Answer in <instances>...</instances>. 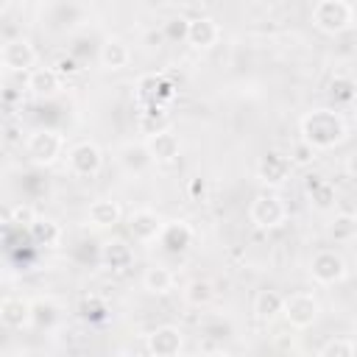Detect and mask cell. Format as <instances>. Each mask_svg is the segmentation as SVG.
<instances>
[{
	"mask_svg": "<svg viewBox=\"0 0 357 357\" xmlns=\"http://www.w3.org/2000/svg\"><path fill=\"white\" fill-rule=\"evenodd\" d=\"M25 86L36 95V98H50L61 89V75L56 73V67H36L28 73Z\"/></svg>",
	"mask_w": 357,
	"mask_h": 357,
	"instance_id": "9a60e30c",
	"label": "cell"
},
{
	"mask_svg": "<svg viewBox=\"0 0 357 357\" xmlns=\"http://www.w3.org/2000/svg\"><path fill=\"white\" fill-rule=\"evenodd\" d=\"M162 229H165V223H162V218L153 209H137V212L128 215V231L139 243L159 240L162 237Z\"/></svg>",
	"mask_w": 357,
	"mask_h": 357,
	"instance_id": "30bf717a",
	"label": "cell"
},
{
	"mask_svg": "<svg viewBox=\"0 0 357 357\" xmlns=\"http://www.w3.org/2000/svg\"><path fill=\"white\" fill-rule=\"evenodd\" d=\"M346 173H349L351 178H357V151H354V153L346 159Z\"/></svg>",
	"mask_w": 357,
	"mask_h": 357,
	"instance_id": "d590c367",
	"label": "cell"
},
{
	"mask_svg": "<svg viewBox=\"0 0 357 357\" xmlns=\"http://www.w3.org/2000/svg\"><path fill=\"white\" fill-rule=\"evenodd\" d=\"M59 318V307L53 301H36L33 304V324L39 326H50Z\"/></svg>",
	"mask_w": 357,
	"mask_h": 357,
	"instance_id": "83f0119b",
	"label": "cell"
},
{
	"mask_svg": "<svg viewBox=\"0 0 357 357\" xmlns=\"http://www.w3.org/2000/svg\"><path fill=\"white\" fill-rule=\"evenodd\" d=\"M28 231H31V240H33L36 245H56V243H59V237H61L59 223H56V220H50V218H36V220H33V226H31Z\"/></svg>",
	"mask_w": 357,
	"mask_h": 357,
	"instance_id": "7402d4cb",
	"label": "cell"
},
{
	"mask_svg": "<svg viewBox=\"0 0 357 357\" xmlns=\"http://www.w3.org/2000/svg\"><path fill=\"white\" fill-rule=\"evenodd\" d=\"M318 312H321V307H318V298H315L312 293L298 290V293L284 296L282 315H284V321H287L290 326H296V329H307V326L315 324Z\"/></svg>",
	"mask_w": 357,
	"mask_h": 357,
	"instance_id": "277c9868",
	"label": "cell"
},
{
	"mask_svg": "<svg viewBox=\"0 0 357 357\" xmlns=\"http://www.w3.org/2000/svg\"><path fill=\"white\" fill-rule=\"evenodd\" d=\"M117 159H120V165H123L128 173H142V170L153 162L151 153H148V148H145V145H134V142L123 145V148L117 151Z\"/></svg>",
	"mask_w": 357,
	"mask_h": 357,
	"instance_id": "d6986e66",
	"label": "cell"
},
{
	"mask_svg": "<svg viewBox=\"0 0 357 357\" xmlns=\"http://www.w3.org/2000/svg\"><path fill=\"white\" fill-rule=\"evenodd\" d=\"M145 148H148V153H151L153 162H173L181 153V142H178V137L170 128H162V131L151 134L148 142H145Z\"/></svg>",
	"mask_w": 357,
	"mask_h": 357,
	"instance_id": "4fadbf2b",
	"label": "cell"
},
{
	"mask_svg": "<svg viewBox=\"0 0 357 357\" xmlns=\"http://www.w3.org/2000/svg\"><path fill=\"white\" fill-rule=\"evenodd\" d=\"M148 349L153 357H178L181 351V332L176 326H156L148 335Z\"/></svg>",
	"mask_w": 357,
	"mask_h": 357,
	"instance_id": "7c38bea8",
	"label": "cell"
},
{
	"mask_svg": "<svg viewBox=\"0 0 357 357\" xmlns=\"http://www.w3.org/2000/svg\"><path fill=\"white\" fill-rule=\"evenodd\" d=\"M159 243H162L167 251H173V254L190 248V243H192V229H190V223H184V220H170V223H165Z\"/></svg>",
	"mask_w": 357,
	"mask_h": 357,
	"instance_id": "e0dca14e",
	"label": "cell"
},
{
	"mask_svg": "<svg viewBox=\"0 0 357 357\" xmlns=\"http://www.w3.org/2000/svg\"><path fill=\"white\" fill-rule=\"evenodd\" d=\"M312 159H315V148L310 142H304V139L293 142V148H290V162L293 165H310Z\"/></svg>",
	"mask_w": 357,
	"mask_h": 357,
	"instance_id": "4dcf8cb0",
	"label": "cell"
},
{
	"mask_svg": "<svg viewBox=\"0 0 357 357\" xmlns=\"http://www.w3.org/2000/svg\"><path fill=\"white\" fill-rule=\"evenodd\" d=\"M310 273H312V279L321 282V284H335V282H340V279L346 276V262H343V257H340L337 251L324 248V251H318V254L312 257Z\"/></svg>",
	"mask_w": 357,
	"mask_h": 357,
	"instance_id": "52a82bcc",
	"label": "cell"
},
{
	"mask_svg": "<svg viewBox=\"0 0 357 357\" xmlns=\"http://www.w3.org/2000/svg\"><path fill=\"white\" fill-rule=\"evenodd\" d=\"M318 357H357V351H354V343H351V340H346V337H332V340L324 343V349H321Z\"/></svg>",
	"mask_w": 357,
	"mask_h": 357,
	"instance_id": "484cf974",
	"label": "cell"
},
{
	"mask_svg": "<svg viewBox=\"0 0 357 357\" xmlns=\"http://www.w3.org/2000/svg\"><path fill=\"white\" fill-rule=\"evenodd\" d=\"M36 218H39V215H36L33 206H28V204H20V206L11 209V223H14V226H25V229H31Z\"/></svg>",
	"mask_w": 357,
	"mask_h": 357,
	"instance_id": "1f68e13d",
	"label": "cell"
},
{
	"mask_svg": "<svg viewBox=\"0 0 357 357\" xmlns=\"http://www.w3.org/2000/svg\"><path fill=\"white\" fill-rule=\"evenodd\" d=\"M81 318H86V321H103L106 318V304L98 296L84 298L81 301Z\"/></svg>",
	"mask_w": 357,
	"mask_h": 357,
	"instance_id": "f1b7e54d",
	"label": "cell"
},
{
	"mask_svg": "<svg viewBox=\"0 0 357 357\" xmlns=\"http://www.w3.org/2000/svg\"><path fill=\"white\" fill-rule=\"evenodd\" d=\"M282 307H284V296L276 290H259L254 298V312L262 321H273L276 315H282Z\"/></svg>",
	"mask_w": 357,
	"mask_h": 357,
	"instance_id": "44dd1931",
	"label": "cell"
},
{
	"mask_svg": "<svg viewBox=\"0 0 357 357\" xmlns=\"http://www.w3.org/2000/svg\"><path fill=\"white\" fill-rule=\"evenodd\" d=\"M100 259H103L106 268H112V271H123V268H128V265L134 262V251H131L123 240H112V243L103 245Z\"/></svg>",
	"mask_w": 357,
	"mask_h": 357,
	"instance_id": "ffe728a7",
	"label": "cell"
},
{
	"mask_svg": "<svg viewBox=\"0 0 357 357\" xmlns=\"http://www.w3.org/2000/svg\"><path fill=\"white\" fill-rule=\"evenodd\" d=\"M67 162H70V170L75 176H95L103 165V153L95 142H78V145L70 148Z\"/></svg>",
	"mask_w": 357,
	"mask_h": 357,
	"instance_id": "ba28073f",
	"label": "cell"
},
{
	"mask_svg": "<svg viewBox=\"0 0 357 357\" xmlns=\"http://www.w3.org/2000/svg\"><path fill=\"white\" fill-rule=\"evenodd\" d=\"M0 61H3L6 70H14V73H25L28 70L31 73V70H36L33 67L36 64V50H33V45L25 36H17V39H8L3 45Z\"/></svg>",
	"mask_w": 357,
	"mask_h": 357,
	"instance_id": "8992f818",
	"label": "cell"
},
{
	"mask_svg": "<svg viewBox=\"0 0 357 357\" xmlns=\"http://www.w3.org/2000/svg\"><path fill=\"white\" fill-rule=\"evenodd\" d=\"M307 190H310V198L315 201V206H321V209L329 206V201H332V187H329L326 181H321L318 176H310Z\"/></svg>",
	"mask_w": 357,
	"mask_h": 357,
	"instance_id": "4316f807",
	"label": "cell"
},
{
	"mask_svg": "<svg viewBox=\"0 0 357 357\" xmlns=\"http://www.w3.org/2000/svg\"><path fill=\"white\" fill-rule=\"evenodd\" d=\"M56 73H59L61 78H64V75H75V73H78V61L70 59V56H64V59L56 61Z\"/></svg>",
	"mask_w": 357,
	"mask_h": 357,
	"instance_id": "836d02e7",
	"label": "cell"
},
{
	"mask_svg": "<svg viewBox=\"0 0 357 357\" xmlns=\"http://www.w3.org/2000/svg\"><path fill=\"white\" fill-rule=\"evenodd\" d=\"M0 321L8 329H22L33 321V304L22 296H6L0 301Z\"/></svg>",
	"mask_w": 357,
	"mask_h": 357,
	"instance_id": "8fae6325",
	"label": "cell"
},
{
	"mask_svg": "<svg viewBox=\"0 0 357 357\" xmlns=\"http://www.w3.org/2000/svg\"><path fill=\"white\" fill-rule=\"evenodd\" d=\"M86 218H89V223H92V226L106 229V226L120 223L123 209H120V204H117V201H112V198H98V201H92V204H89Z\"/></svg>",
	"mask_w": 357,
	"mask_h": 357,
	"instance_id": "2e32d148",
	"label": "cell"
},
{
	"mask_svg": "<svg viewBox=\"0 0 357 357\" xmlns=\"http://www.w3.org/2000/svg\"><path fill=\"white\" fill-rule=\"evenodd\" d=\"M248 215H251V223L254 226H259V229H276V226L284 223L287 206H284V201L276 192H262V195L254 198Z\"/></svg>",
	"mask_w": 357,
	"mask_h": 357,
	"instance_id": "5b68a950",
	"label": "cell"
},
{
	"mask_svg": "<svg viewBox=\"0 0 357 357\" xmlns=\"http://www.w3.org/2000/svg\"><path fill=\"white\" fill-rule=\"evenodd\" d=\"M332 95H335L337 100H354V98H357V84H354L351 78H346V75H337V78L332 81Z\"/></svg>",
	"mask_w": 357,
	"mask_h": 357,
	"instance_id": "f546056e",
	"label": "cell"
},
{
	"mask_svg": "<svg viewBox=\"0 0 357 357\" xmlns=\"http://www.w3.org/2000/svg\"><path fill=\"white\" fill-rule=\"evenodd\" d=\"M184 298L192 304V307H204L215 298V284L209 279H192L187 287H184Z\"/></svg>",
	"mask_w": 357,
	"mask_h": 357,
	"instance_id": "cb8c5ba5",
	"label": "cell"
},
{
	"mask_svg": "<svg viewBox=\"0 0 357 357\" xmlns=\"http://www.w3.org/2000/svg\"><path fill=\"white\" fill-rule=\"evenodd\" d=\"M301 139L310 142L315 151L335 148L346 139V123L332 109H312L301 117Z\"/></svg>",
	"mask_w": 357,
	"mask_h": 357,
	"instance_id": "6da1fadb",
	"label": "cell"
},
{
	"mask_svg": "<svg viewBox=\"0 0 357 357\" xmlns=\"http://www.w3.org/2000/svg\"><path fill=\"white\" fill-rule=\"evenodd\" d=\"M215 357H218V354H215Z\"/></svg>",
	"mask_w": 357,
	"mask_h": 357,
	"instance_id": "8d00e7d4",
	"label": "cell"
},
{
	"mask_svg": "<svg viewBox=\"0 0 357 357\" xmlns=\"http://www.w3.org/2000/svg\"><path fill=\"white\" fill-rule=\"evenodd\" d=\"M354 8L346 0H321L312 8V25L324 33H340L351 25Z\"/></svg>",
	"mask_w": 357,
	"mask_h": 357,
	"instance_id": "7a4b0ae2",
	"label": "cell"
},
{
	"mask_svg": "<svg viewBox=\"0 0 357 357\" xmlns=\"http://www.w3.org/2000/svg\"><path fill=\"white\" fill-rule=\"evenodd\" d=\"M204 192H206L204 178H192V181H190V195H192V198H198V195H204Z\"/></svg>",
	"mask_w": 357,
	"mask_h": 357,
	"instance_id": "e575fe53",
	"label": "cell"
},
{
	"mask_svg": "<svg viewBox=\"0 0 357 357\" xmlns=\"http://www.w3.org/2000/svg\"><path fill=\"white\" fill-rule=\"evenodd\" d=\"M329 237H332L335 243H349V240H354V237H357V218L349 215V212L335 215V220H332V226H329Z\"/></svg>",
	"mask_w": 357,
	"mask_h": 357,
	"instance_id": "d4e9b609",
	"label": "cell"
},
{
	"mask_svg": "<svg viewBox=\"0 0 357 357\" xmlns=\"http://www.w3.org/2000/svg\"><path fill=\"white\" fill-rule=\"evenodd\" d=\"M142 287L148 293H156V296L159 293H167L173 287V273L167 268H162V265H153V268H148L142 273Z\"/></svg>",
	"mask_w": 357,
	"mask_h": 357,
	"instance_id": "603a6c76",
	"label": "cell"
},
{
	"mask_svg": "<svg viewBox=\"0 0 357 357\" xmlns=\"http://www.w3.org/2000/svg\"><path fill=\"white\" fill-rule=\"evenodd\" d=\"M128 59H131V50L123 39H106L100 45V64L106 70H123L128 64Z\"/></svg>",
	"mask_w": 357,
	"mask_h": 357,
	"instance_id": "ac0fdd59",
	"label": "cell"
},
{
	"mask_svg": "<svg viewBox=\"0 0 357 357\" xmlns=\"http://www.w3.org/2000/svg\"><path fill=\"white\" fill-rule=\"evenodd\" d=\"M61 148H64V139L53 128H39L25 139V153L33 165H53L61 156Z\"/></svg>",
	"mask_w": 357,
	"mask_h": 357,
	"instance_id": "3957f363",
	"label": "cell"
},
{
	"mask_svg": "<svg viewBox=\"0 0 357 357\" xmlns=\"http://www.w3.org/2000/svg\"><path fill=\"white\" fill-rule=\"evenodd\" d=\"M187 28H190V20L173 17V20L165 22V36L167 39H187Z\"/></svg>",
	"mask_w": 357,
	"mask_h": 357,
	"instance_id": "d6a6232c",
	"label": "cell"
},
{
	"mask_svg": "<svg viewBox=\"0 0 357 357\" xmlns=\"http://www.w3.org/2000/svg\"><path fill=\"white\" fill-rule=\"evenodd\" d=\"M218 39H220V25H218L212 17H195V20H190L187 42H190L192 47L206 50V47H212Z\"/></svg>",
	"mask_w": 357,
	"mask_h": 357,
	"instance_id": "5bb4252c",
	"label": "cell"
},
{
	"mask_svg": "<svg viewBox=\"0 0 357 357\" xmlns=\"http://www.w3.org/2000/svg\"><path fill=\"white\" fill-rule=\"evenodd\" d=\"M290 156H284V153H279V151H268L259 162H257V176H259V181L262 184H268V187H279V184H284L287 181V176H290Z\"/></svg>",
	"mask_w": 357,
	"mask_h": 357,
	"instance_id": "9c48e42d",
	"label": "cell"
}]
</instances>
